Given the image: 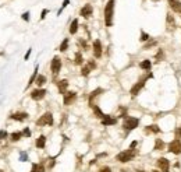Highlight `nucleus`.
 <instances>
[{
    "mask_svg": "<svg viewBox=\"0 0 181 172\" xmlns=\"http://www.w3.org/2000/svg\"><path fill=\"white\" fill-rule=\"evenodd\" d=\"M114 0H109L107 4L104 6V24L106 27H112L113 25V14H114Z\"/></svg>",
    "mask_w": 181,
    "mask_h": 172,
    "instance_id": "1",
    "label": "nucleus"
},
{
    "mask_svg": "<svg viewBox=\"0 0 181 172\" xmlns=\"http://www.w3.org/2000/svg\"><path fill=\"white\" fill-rule=\"evenodd\" d=\"M136 155V151L134 148H128V150H124V151H121L120 154H117L116 155V160H117L118 162H123V164H126V162H130L134 157Z\"/></svg>",
    "mask_w": 181,
    "mask_h": 172,
    "instance_id": "2",
    "label": "nucleus"
},
{
    "mask_svg": "<svg viewBox=\"0 0 181 172\" xmlns=\"http://www.w3.org/2000/svg\"><path fill=\"white\" fill-rule=\"evenodd\" d=\"M149 79H153V74H152V73H148V74L144 76V77H142V79H141L138 83L132 85V88L130 90V94H131L132 97H135V95H138V94L141 93V90L144 88L145 83H146V80H149Z\"/></svg>",
    "mask_w": 181,
    "mask_h": 172,
    "instance_id": "3",
    "label": "nucleus"
},
{
    "mask_svg": "<svg viewBox=\"0 0 181 172\" xmlns=\"http://www.w3.org/2000/svg\"><path fill=\"white\" fill-rule=\"evenodd\" d=\"M139 125V119L138 118H132V116H127L124 119V123H123V127L126 129L127 132H131L134 129H136Z\"/></svg>",
    "mask_w": 181,
    "mask_h": 172,
    "instance_id": "4",
    "label": "nucleus"
},
{
    "mask_svg": "<svg viewBox=\"0 0 181 172\" xmlns=\"http://www.w3.org/2000/svg\"><path fill=\"white\" fill-rule=\"evenodd\" d=\"M53 115L50 112H46L43 113L38 121H36V126H52L53 125Z\"/></svg>",
    "mask_w": 181,
    "mask_h": 172,
    "instance_id": "5",
    "label": "nucleus"
},
{
    "mask_svg": "<svg viewBox=\"0 0 181 172\" xmlns=\"http://www.w3.org/2000/svg\"><path fill=\"white\" fill-rule=\"evenodd\" d=\"M167 150L172 154L180 155L181 154V141H180V139H174L173 141H170V143L167 144Z\"/></svg>",
    "mask_w": 181,
    "mask_h": 172,
    "instance_id": "6",
    "label": "nucleus"
},
{
    "mask_svg": "<svg viewBox=\"0 0 181 172\" xmlns=\"http://www.w3.org/2000/svg\"><path fill=\"white\" fill-rule=\"evenodd\" d=\"M50 69H52V73L53 76H57L60 73V69H61V60H60L59 56H54L52 59V63H50Z\"/></svg>",
    "mask_w": 181,
    "mask_h": 172,
    "instance_id": "7",
    "label": "nucleus"
},
{
    "mask_svg": "<svg viewBox=\"0 0 181 172\" xmlns=\"http://www.w3.org/2000/svg\"><path fill=\"white\" fill-rule=\"evenodd\" d=\"M156 164H158L160 172H169L170 171V161H169L167 158H159Z\"/></svg>",
    "mask_w": 181,
    "mask_h": 172,
    "instance_id": "8",
    "label": "nucleus"
},
{
    "mask_svg": "<svg viewBox=\"0 0 181 172\" xmlns=\"http://www.w3.org/2000/svg\"><path fill=\"white\" fill-rule=\"evenodd\" d=\"M45 95H46V90L43 88H36L31 93V98L34 101H41V99L45 98Z\"/></svg>",
    "mask_w": 181,
    "mask_h": 172,
    "instance_id": "9",
    "label": "nucleus"
},
{
    "mask_svg": "<svg viewBox=\"0 0 181 172\" xmlns=\"http://www.w3.org/2000/svg\"><path fill=\"white\" fill-rule=\"evenodd\" d=\"M166 27H167V31H174L177 28L176 20H174V15L169 13L167 17H166Z\"/></svg>",
    "mask_w": 181,
    "mask_h": 172,
    "instance_id": "10",
    "label": "nucleus"
},
{
    "mask_svg": "<svg viewBox=\"0 0 181 172\" xmlns=\"http://www.w3.org/2000/svg\"><path fill=\"white\" fill-rule=\"evenodd\" d=\"M75 98H77V93H74V91H68V93H66L64 94V98H63L64 105H70L72 101H75Z\"/></svg>",
    "mask_w": 181,
    "mask_h": 172,
    "instance_id": "11",
    "label": "nucleus"
},
{
    "mask_svg": "<svg viewBox=\"0 0 181 172\" xmlns=\"http://www.w3.org/2000/svg\"><path fill=\"white\" fill-rule=\"evenodd\" d=\"M92 13H93V7L90 4H85L81 9V11H80V14H81L84 18H89L90 15H92Z\"/></svg>",
    "mask_w": 181,
    "mask_h": 172,
    "instance_id": "12",
    "label": "nucleus"
},
{
    "mask_svg": "<svg viewBox=\"0 0 181 172\" xmlns=\"http://www.w3.org/2000/svg\"><path fill=\"white\" fill-rule=\"evenodd\" d=\"M170 9L174 11V13L181 14V1L180 0H167Z\"/></svg>",
    "mask_w": 181,
    "mask_h": 172,
    "instance_id": "13",
    "label": "nucleus"
},
{
    "mask_svg": "<svg viewBox=\"0 0 181 172\" xmlns=\"http://www.w3.org/2000/svg\"><path fill=\"white\" fill-rule=\"evenodd\" d=\"M93 56L98 57V59L102 56V42H100L99 39H96V41L93 42Z\"/></svg>",
    "mask_w": 181,
    "mask_h": 172,
    "instance_id": "14",
    "label": "nucleus"
},
{
    "mask_svg": "<svg viewBox=\"0 0 181 172\" xmlns=\"http://www.w3.org/2000/svg\"><path fill=\"white\" fill-rule=\"evenodd\" d=\"M117 123V119L116 118H112L110 115H106V116L102 119V125L103 126H113Z\"/></svg>",
    "mask_w": 181,
    "mask_h": 172,
    "instance_id": "15",
    "label": "nucleus"
},
{
    "mask_svg": "<svg viewBox=\"0 0 181 172\" xmlns=\"http://www.w3.org/2000/svg\"><path fill=\"white\" fill-rule=\"evenodd\" d=\"M10 118H11V119H14V121L23 122V121H25V119L28 118V113H25V112H17V113H13Z\"/></svg>",
    "mask_w": 181,
    "mask_h": 172,
    "instance_id": "16",
    "label": "nucleus"
},
{
    "mask_svg": "<svg viewBox=\"0 0 181 172\" xmlns=\"http://www.w3.org/2000/svg\"><path fill=\"white\" fill-rule=\"evenodd\" d=\"M68 87V81L67 80H60L59 83H57V88H59V93L60 94H66V90Z\"/></svg>",
    "mask_w": 181,
    "mask_h": 172,
    "instance_id": "17",
    "label": "nucleus"
},
{
    "mask_svg": "<svg viewBox=\"0 0 181 172\" xmlns=\"http://www.w3.org/2000/svg\"><path fill=\"white\" fill-rule=\"evenodd\" d=\"M35 146L38 147V148H45V146H46V137L45 136H39L35 141Z\"/></svg>",
    "mask_w": 181,
    "mask_h": 172,
    "instance_id": "18",
    "label": "nucleus"
},
{
    "mask_svg": "<svg viewBox=\"0 0 181 172\" xmlns=\"http://www.w3.org/2000/svg\"><path fill=\"white\" fill-rule=\"evenodd\" d=\"M145 130H146V133H160V127H159L158 125H149L145 127Z\"/></svg>",
    "mask_w": 181,
    "mask_h": 172,
    "instance_id": "19",
    "label": "nucleus"
},
{
    "mask_svg": "<svg viewBox=\"0 0 181 172\" xmlns=\"http://www.w3.org/2000/svg\"><path fill=\"white\" fill-rule=\"evenodd\" d=\"M164 141H163L162 139H156L155 140V147H153V150L155 151H160V150H163L164 148Z\"/></svg>",
    "mask_w": 181,
    "mask_h": 172,
    "instance_id": "20",
    "label": "nucleus"
},
{
    "mask_svg": "<svg viewBox=\"0 0 181 172\" xmlns=\"http://www.w3.org/2000/svg\"><path fill=\"white\" fill-rule=\"evenodd\" d=\"M100 93H103V90L102 88H98V90H95V91H92V93H90V95H89V105L90 107H93V98L98 97Z\"/></svg>",
    "mask_w": 181,
    "mask_h": 172,
    "instance_id": "21",
    "label": "nucleus"
},
{
    "mask_svg": "<svg viewBox=\"0 0 181 172\" xmlns=\"http://www.w3.org/2000/svg\"><path fill=\"white\" fill-rule=\"evenodd\" d=\"M139 67L141 69H144V70H146V71H149V70L152 69V62L148 60V59H146V60H142L141 62V65H139Z\"/></svg>",
    "mask_w": 181,
    "mask_h": 172,
    "instance_id": "22",
    "label": "nucleus"
},
{
    "mask_svg": "<svg viewBox=\"0 0 181 172\" xmlns=\"http://www.w3.org/2000/svg\"><path fill=\"white\" fill-rule=\"evenodd\" d=\"M77 31H78V20L75 18V20H72L71 25H70V34H71V35H74Z\"/></svg>",
    "mask_w": 181,
    "mask_h": 172,
    "instance_id": "23",
    "label": "nucleus"
},
{
    "mask_svg": "<svg viewBox=\"0 0 181 172\" xmlns=\"http://www.w3.org/2000/svg\"><path fill=\"white\" fill-rule=\"evenodd\" d=\"M31 172H45V167H43V164H32Z\"/></svg>",
    "mask_w": 181,
    "mask_h": 172,
    "instance_id": "24",
    "label": "nucleus"
},
{
    "mask_svg": "<svg viewBox=\"0 0 181 172\" xmlns=\"http://www.w3.org/2000/svg\"><path fill=\"white\" fill-rule=\"evenodd\" d=\"M46 83V77L45 76H42V74H39L38 76V77H36V80H35V84L36 85H38V87H39V88H41L42 85H43V84Z\"/></svg>",
    "mask_w": 181,
    "mask_h": 172,
    "instance_id": "25",
    "label": "nucleus"
},
{
    "mask_svg": "<svg viewBox=\"0 0 181 172\" xmlns=\"http://www.w3.org/2000/svg\"><path fill=\"white\" fill-rule=\"evenodd\" d=\"M36 77H38V65L35 66V70H34V74L31 76V79H29V81H28V84H27V87H29L31 84H34L35 83V80H36Z\"/></svg>",
    "mask_w": 181,
    "mask_h": 172,
    "instance_id": "26",
    "label": "nucleus"
},
{
    "mask_svg": "<svg viewBox=\"0 0 181 172\" xmlns=\"http://www.w3.org/2000/svg\"><path fill=\"white\" fill-rule=\"evenodd\" d=\"M93 112H95V115H96V118H99V119H103L106 115H104L103 112L100 111V108L99 107H96V105H93Z\"/></svg>",
    "mask_w": 181,
    "mask_h": 172,
    "instance_id": "27",
    "label": "nucleus"
},
{
    "mask_svg": "<svg viewBox=\"0 0 181 172\" xmlns=\"http://www.w3.org/2000/svg\"><path fill=\"white\" fill-rule=\"evenodd\" d=\"M68 49V38H64V41L61 42V45H60L59 51L60 52H66Z\"/></svg>",
    "mask_w": 181,
    "mask_h": 172,
    "instance_id": "28",
    "label": "nucleus"
},
{
    "mask_svg": "<svg viewBox=\"0 0 181 172\" xmlns=\"http://www.w3.org/2000/svg\"><path fill=\"white\" fill-rule=\"evenodd\" d=\"M21 137H23L21 132H14V133H11V141H18Z\"/></svg>",
    "mask_w": 181,
    "mask_h": 172,
    "instance_id": "29",
    "label": "nucleus"
},
{
    "mask_svg": "<svg viewBox=\"0 0 181 172\" xmlns=\"http://www.w3.org/2000/svg\"><path fill=\"white\" fill-rule=\"evenodd\" d=\"M156 43H158V42L155 41V39H149V41H148V42H146V43H145V45H144V49H145V51H146V49H149V48L155 46Z\"/></svg>",
    "mask_w": 181,
    "mask_h": 172,
    "instance_id": "30",
    "label": "nucleus"
},
{
    "mask_svg": "<svg viewBox=\"0 0 181 172\" xmlns=\"http://www.w3.org/2000/svg\"><path fill=\"white\" fill-rule=\"evenodd\" d=\"M82 62H84V57H82L81 52H77L75 53V65H82Z\"/></svg>",
    "mask_w": 181,
    "mask_h": 172,
    "instance_id": "31",
    "label": "nucleus"
},
{
    "mask_svg": "<svg viewBox=\"0 0 181 172\" xmlns=\"http://www.w3.org/2000/svg\"><path fill=\"white\" fill-rule=\"evenodd\" d=\"M89 73H90V67H89L88 65L84 66V67L81 69V74L84 76V77H86V76H89Z\"/></svg>",
    "mask_w": 181,
    "mask_h": 172,
    "instance_id": "32",
    "label": "nucleus"
},
{
    "mask_svg": "<svg viewBox=\"0 0 181 172\" xmlns=\"http://www.w3.org/2000/svg\"><path fill=\"white\" fill-rule=\"evenodd\" d=\"M139 39H141L142 42H148V41L150 39V37H149V35H148L146 32H144V31H141V38H139Z\"/></svg>",
    "mask_w": 181,
    "mask_h": 172,
    "instance_id": "33",
    "label": "nucleus"
},
{
    "mask_svg": "<svg viewBox=\"0 0 181 172\" xmlns=\"http://www.w3.org/2000/svg\"><path fill=\"white\" fill-rule=\"evenodd\" d=\"M68 3H70V0H64V1H63V4H61V7H60V10H59V13H57V14H59V15H60V14H61V11H63V10H64V9H66V7H67V6H68Z\"/></svg>",
    "mask_w": 181,
    "mask_h": 172,
    "instance_id": "34",
    "label": "nucleus"
},
{
    "mask_svg": "<svg viewBox=\"0 0 181 172\" xmlns=\"http://www.w3.org/2000/svg\"><path fill=\"white\" fill-rule=\"evenodd\" d=\"M156 59H158V60H162V59H164V53H163V49H159L158 55H156Z\"/></svg>",
    "mask_w": 181,
    "mask_h": 172,
    "instance_id": "35",
    "label": "nucleus"
},
{
    "mask_svg": "<svg viewBox=\"0 0 181 172\" xmlns=\"http://www.w3.org/2000/svg\"><path fill=\"white\" fill-rule=\"evenodd\" d=\"M23 136H25V137H31V130L28 129V127H25L23 130Z\"/></svg>",
    "mask_w": 181,
    "mask_h": 172,
    "instance_id": "36",
    "label": "nucleus"
},
{
    "mask_svg": "<svg viewBox=\"0 0 181 172\" xmlns=\"http://www.w3.org/2000/svg\"><path fill=\"white\" fill-rule=\"evenodd\" d=\"M7 136L9 135H7V132L6 130H0V140H4Z\"/></svg>",
    "mask_w": 181,
    "mask_h": 172,
    "instance_id": "37",
    "label": "nucleus"
},
{
    "mask_svg": "<svg viewBox=\"0 0 181 172\" xmlns=\"http://www.w3.org/2000/svg\"><path fill=\"white\" fill-rule=\"evenodd\" d=\"M20 161H28V155H27V153H21V157H20Z\"/></svg>",
    "mask_w": 181,
    "mask_h": 172,
    "instance_id": "38",
    "label": "nucleus"
},
{
    "mask_svg": "<svg viewBox=\"0 0 181 172\" xmlns=\"http://www.w3.org/2000/svg\"><path fill=\"white\" fill-rule=\"evenodd\" d=\"M176 137L177 139H181V126L176 129Z\"/></svg>",
    "mask_w": 181,
    "mask_h": 172,
    "instance_id": "39",
    "label": "nucleus"
},
{
    "mask_svg": "<svg viewBox=\"0 0 181 172\" xmlns=\"http://www.w3.org/2000/svg\"><path fill=\"white\" fill-rule=\"evenodd\" d=\"M88 66L90 67V70H92V69H96V63L93 60H89V62H88Z\"/></svg>",
    "mask_w": 181,
    "mask_h": 172,
    "instance_id": "40",
    "label": "nucleus"
},
{
    "mask_svg": "<svg viewBox=\"0 0 181 172\" xmlns=\"http://www.w3.org/2000/svg\"><path fill=\"white\" fill-rule=\"evenodd\" d=\"M99 172H112V169H110L109 167H102L99 169Z\"/></svg>",
    "mask_w": 181,
    "mask_h": 172,
    "instance_id": "41",
    "label": "nucleus"
},
{
    "mask_svg": "<svg viewBox=\"0 0 181 172\" xmlns=\"http://www.w3.org/2000/svg\"><path fill=\"white\" fill-rule=\"evenodd\" d=\"M23 20H25V21H29V13H24L23 14Z\"/></svg>",
    "mask_w": 181,
    "mask_h": 172,
    "instance_id": "42",
    "label": "nucleus"
},
{
    "mask_svg": "<svg viewBox=\"0 0 181 172\" xmlns=\"http://www.w3.org/2000/svg\"><path fill=\"white\" fill-rule=\"evenodd\" d=\"M31 52H32V49H28V52L25 53V56H24V59H25V60H28V57H29V55H31Z\"/></svg>",
    "mask_w": 181,
    "mask_h": 172,
    "instance_id": "43",
    "label": "nucleus"
},
{
    "mask_svg": "<svg viewBox=\"0 0 181 172\" xmlns=\"http://www.w3.org/2000/svg\"><path fill=\"white\" fill-rule=\"evenodd\" d=\"M54 167V158H50V162H49V168H53Z\"/></svg>",
    "mask_w": 181,
    "mask_h": 172,
    "instance_id": "44",
    "label": "nucleus"
},
{
    "mask_svg": "<svg viewBox=\"0 0 181 172\" xmlns=\"http://www.w3.org/2000/svg\"><path fill=\"white\" fill-rule=\"evenodd\" d=\"M46 14H47V10H43V11H42V15H41V18H42V20L45 18V15H46Z\"/></svg>",
    "mask_w": 181,
    "mask_h": 172,
    "instance_id": "45",
    "label": "nucleus"
},
{
    "mask_svg": "<svg viewBox=\"0 0 181 172\" xmlns=\"http://www.w3.org/2000/svg\"><path fill=\"white\" fill-rule=\"evenodd\" d=\"M152 172H160V171H158V169H152Z\"/></svg>",
    "mask_w": 181,
    "mask_h": 172,
    "instance_id": "46",
    "label": "nucleus"
},
{
    "mask_svg": "<svg viewBox=\"0 0 181 172\" xmlns=\"http://www.w3.org/2000/svg\"><path fill=\"white\" fill-rule=\"evenodd\" d=\"M138 172H145V171H138Z\"/></svg>",
    "mask_w": 181,
    "mask_h": 172,
    "instance_id": "47",
    "label": "nucleus"
}]
</instances>
